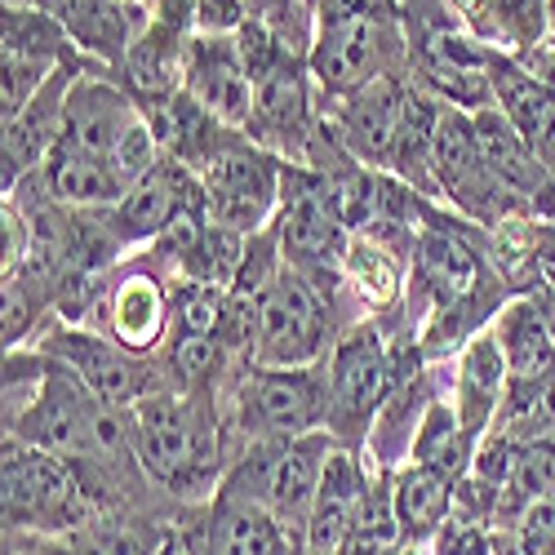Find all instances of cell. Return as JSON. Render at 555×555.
<instances>
[{
  "label": "cell",
  "mask_w": 555,
  "mask_h": 555,
  "mask_svg": "<svg viewBox=\"0 0 555 555\" xmlns=\"http://www.w3.org/2000/svg\"><path fill=\"white\" fill-rule=\"evenodd\" d=\"M542 498H555V431L525 440L520 462H516V476H512V485L502 489L498 516H516L520 520L525 506H533Z\"/></svg>",
  "instance_id": "cell-29"
},
{
  "label": "cell",
  "mask_w": 555,
  "mask_h": 555,
  "mask_svg": "<svg viewBox=\"0 0 555 555\" xmlns=\"http://www.w3.org/2000/svg\"><path fill=\"white\" fill-rule=\"evenodd\" d=\"M472 133H476V152H480L485 169L493 173V182L506 196L520 209L555 214V173L533 156V147L516 133L512 120L498 107H480V112H472Z\"/></svg>",
  "instance_id": "cell-13"
},
{
  "label": "cell",
  "mask_w": 555,
  "mask_h": 555,
  "mask_svg": "<svg viewBox=\"0 0 555 555\" xmlns=\"http://www.w3.org/2000/svg\"><path fill=\"white\" fill-rule=\"evenodd\" d=\"M188 214H205V182L192 165L160 156L156 169L138 182V188H129L125 201L112 209V241L116 245L160 241L165 231Z\"/></svg>",
  "instance_id": "cell-12"
},
{
  "label": "cell",
  "mask_w": 555,
  "mask_h": 555,
  "mask_svg": "<svg viewBox=\"0 0 555 555\" xmlns=\"http://www.w3.org/2000/svg\"><path fill=\"white\" fill-rule=\"evenodd\" d=\"M343 271L356 281L360 298L374 302V307H391L400 294V262L391 258V249H383V241L374 236H356L347 249Z\"/></svg>",
  "instance_id": "cell-30"
},
{
  "label": "cell",
  "mask_w": 555,
  "mask_h": 555,
  "mask_svg": "<svg viewBox=\"0 0 555 555\" xmlns=\"http://www.w3.org/2000/svg\"><path fill=\"white\" fill-rule=\"evenodd\" d=\"M551 27H555V0H551Z\"/></svg>",
  "instance_id": "cell-36"
},
{
  "label": "cell",
  "mask_w": 555,
  "mask_h": 555,
  "mask_svg": "<svg viewBox=\"0 0 555 555\" xmlns=\"http://www.w3.org/2000/svg\"><path fill=\"white\" fill-rule=\"evenodd\" d=\"M506 378L512 374H506L502 343L489 334H476L457 364V418L472 440H480L489 431V423L498 418V409L506 400Z\"/></svg>",
  "instance_id": "cell-22"
},
{
  "label": "cell",
  "mask_w": 555,
  "mask_h": 555,
  "mask_svg": "<svg viewBox=\"0 0 555 555\" xmlns=\"http://www.w3.org/2000/svg\"><path fill=\"white\" fill-rule=\"evenodd\" d=\"M404 555H409V551H404Z\"/></svg>",
  "instance_id": "cell-37"
},
{
  "label": "cell",
  "mask_w": 555,
  "mask_h": 555,
  "mask_svg": "<svg viewBox=\"0 0 555 555\" xmlns=\"http://www.w3.org/2000/svg\"><path fill=\"white\" fill-rule=\"evenodd\" d=\"M182 94L201 112L222 120L227 129H249L254 116V72L236 36H196L188 40V63H182Z\"/></svg>",
  "instance_id": "cell-11"
},
{
  "label": "cell",
  "mask_w": 555,
  "mask_h": 555,
  "mask_svg": "<svg viewBox=\"0 0 555 555\" xmlns=\"http://www.w3.org/2000/svg\"><path fill=\"white\" fill-rule=\"evenodd\" d=\"M551 31V0H489V14L476 40L502 44L512 54H533Z\"/></svg>",
  "instance_id": "cell-28"
},
{
  "label": "cell",
  "mask_w": 555,
  "mask_h": 555,
  "mask_svg": "<svg viewBox=\"0 0 555 555\" xmlns=\"http://www.w3.org/2000/svg\"><path fill=\"white\" fill-rule=\"evenodd\" d=\"M72 36L36 5H5V67H0V116L14 120L72 59Z\"/></svg>",
  "instance_id": "cell-9"
},
{
  "label": "cell",
  "mask_w": 555,
  "mask_h": 555,
  "mask_svg": "<svg viewBox=\"0 0 555 555\" xmlns=\"http://www.w3.org/2000/svg\"><path fill=\"white\" fill-rule=\"evenodd\" d=\"M396 369L387 356V343L374 325L351 330L330 360V431L334 440H343V449H351L369 423H378V409L391 400L396 391Z\"/></svg>",
  "instance_id": "cell-8"
},
{
  "label": "cell",
  "mask_w": 555,
  "mask_h": 555,
  "mask_svg": "<svg viewBox=\"0 0 555 555\" xmlns=\"http://www.w3.org/2000/svg\"><path fill=\"white\" fill-rule=\"evenodd\" d=\"M133 457L156 485L192 498L218 480L222 444L201 391H147L129 409Z\"/></svg>",
  "instance_id": "cell-1"
},
{
  "label": "cell",
  "mask_w": 555,
  "mask_h": 555,
  "mask_svg": "<svg viewBox=\"0 0 555 555\" xmlns=\"http://www.w3.org/2000/svg\"><path fill=\"white\" fill-rule=\"evenodd\" d=\"M489 555H525V546H520V542L512 538V542H498V546H493Z\"/></svg>",
  "instance_id": "cell-34"
},
{
  "label": "cell",
  "mask_w": 555,
  "mask_h": 555,
  "mask_svg": "<svg viewBox=\"0 0 555 555\" xmlns=\"http://www.w3.org/2000/svg\"><path fill=\"white\" fill-rule=\"evenodd\" d=\"M5 555H63V551H23V546H10L5 542Z\"/></svg>",
  "instance_id": "cell-35"
},
{
  "label": "cell",
  "mask_w": 555,
  "mask_h": 555,
  "mask_svg": "<svg viewBox=\"0 0 555 555\" xmlns=\"http://www.w3.org/2000/svg\"><path fill=\"white\" fill-rule=\"evenodd\" d=\"M444 10L467 27L472 36L480 31V23H485V14H489V0H444Z\"/></svg>",
  "instance_id": "cell-33"
},
{
  "label": "cell",
  "mask_w": 555,
  "mask_h": 555,
  "mask_svg": "<svg viewBox=\"0 0 555 555\" xmlns=\"http://www.w3.org/2000/svg\"><path fill=\"white\" fill-rule=\"evenodd\" d=\"M31 178H40L44 196H50L54 205H67V209H116L125 201V188L116 182L112 165L89 156L80 147H67L59 143L50 152V160H44Z\"/></svg>",
  "instance_id": "cell-21"
},
{
  "label": "cell",
  "mask_w": 555,
  "mask_h": 555,
  "mask_svg": "<svg viewBox=\"0 0 555 555\" xmlns=\"http://www.w3.org/2000/svg\"><path fill=\"white\" fill-rule=\"evenodd\" d=\"M364 498H369V480L360 472V462L351 449L338 444L325 467V480H320V493L311 502L298 555H347L364 512Z\"/></svg>",
  "instance_id": "cell-17"
},
{
  "label": "cell",
  "mask_w": 555,
  "mask_h": 555,
  "mask_svg": "<svg viewBox=\"0 0 555 555\" xmlns=\"http://www.w3.org/2000/svg\"><path fill=\"white\" fill-rule=\"evenodd\" d=\"M409 453H413V462H423V467H436L444 476H457L472 462L476 440L467 436V427H462L457 409H449L440 400H427L418 427H413Z\"/></svg>",
  "instance_id": "cell-27"
},
{
  "label": "cell",
  "mask_w": 555,
  "mask_h": 555,
  "mask_svg": "<svg viewBox=\"0 0 555 555\" xmlns=\"http://www.w3.org/2000/svg\"><path fill=\"white\" fill-rule=\"evenodd\" d=\"M31 5L59 18L76 50L94 54L103 63H125L133 50L138 14L129 0H31Z\"/></svg>",
  "instance_id": "cell-20"
},
{
  "label": "cell",
  "mask_w": 555,
  "mask_h": 555,
  "mask_svg": "<svg viewBox=\"0 0 555 555\" xmlns=\"http://www.w3.org/2000/svg\"><path fill=\"white\" fill-rule=\"evenodd\" d=\"M516 542L525 546V555H555V498L525 506L516 520Z\"/></svg>",
  "instance_id": "cell-31"
},
{
  "label": "cell",
  "mask_w": 555,
  "mask_h": 555,
  "mask_svg": "<svg viewBox=\"0 0 555 555\" xmlns=\"http://www.w3.org/2000/svg\"><path fill=\"white\" fill-rule=\"evenodd\" d=\"M143 107L133 103L129 89L99 80V76H76L67 89V107H63V133L59 143L80 147L99 160H112V152L125 138L143 125Z\"/></svg>",
  "instance_id": "cell-14"
},
{
  "label": "cell",
  "mask_w": 555,
  "mask_h": 555,
  "mask_svg": "<svg viewBox=\"0 0 555 555\" xmlns=\"http://www.w3.org/2000/svg\"><path fill=\"white\" fill-rule=\"evenodd\" d=\"M50 360L67 364L72 374L94 391L103 404L112 409H133L152 387H147V369L133 360V351H125L120 343L89 334V330H59L44 343Z\"/></svg>",
  "instance_id": "cell-15"
},
{
  "label": "cell",
  "mask_w": 555,
  "mask_h": 555,
  "mask_svg": "<svg viewBox=\"0 0 555 555\" xmlns=\"http://www.w3.org/2000/svg\"><path fill=\"white\" fill-rule=\"evenodd\" d=\"M236 423L258 440H294L330 423V369L254 364L236 391Z\"/></svg>",
  "instance_id": "cell-7"
},
{
  "label": "cell",
  "mask_w": 555,
  "mask_h": 555,
  "mask_svg": "<svg viewBox=\"0 0 555 555\" xmlns=\"http://www.w3.org/2000/svg\"><path fill=\"white\" fill-rule=\"evenodd\" d=\"M400 54V0H315V40L307 67L334 99H347L356 89L391 76Z\"/></svg>",
  "instance_id": "cell-2"
},
{
  "label": "cell",
  "mask_w": 555,
  "mask_h": 555,
  "mask_svg": "<svg viewBox=\"0 0 555 555\" xmlns=\"http://www.w3.org/2000/svg\"><path fill=\"white\" fill-rule=\"evenodd\" d=\"M169 320L173 298L160 289L156 275L147 271H125L107 294V338L125 351H147L156 343H169Z\"/></svg>",
  "instance_id": "cell-19"
},
{
  "label": "cell",
  "mask_w": 555,
  "mask_h": 555,
  "mask_svg": "<svg viewBox=\"0 0 555 555\" xmlns=\"http://www.w3.org/2000/svg\"><path fill=\"white\" fill-rule=\"evenodd\" d=\"M391 502H396V520H400L404 538L423 542V538L440 533V525L453 512V476L423 467V462H409L391 480Z\"/></svg>",
  "instance_id": "cell-26"
},
{
  "label": "cell",
  "mask_w": 555,
  "mask_h": 555,
  "mask_svg": "<svg viewBox=\"0 0 555 555\" xmlns=\"http://www.w3.org/2000/svg\"><path fill=\"white\" fill-rule=\"evenodd\" d=\"M436 192H444V201H453L476 222H502L506 214L520 209L485 169L472 133V112L449 103H440V120H436Z\"/></svg>",
  "instance_id": "cell-10"
},
{
  "label": "cell",
  "mask_w": 555,
  "mask_h": 555,
  "mask_svg": "<svg viewBox=\"0 0 555 555\" xmlns=\"http://www.w3.org/2000/svg\"><path fill=\"white\" fill-rule=\"evenodd\" d=\"M409 94L413 89L400 85L396 76H383L374 85L356 89L338 103V143L360 160V165H387L396 156L400 129L409 116Z\"/></svg>",
  "instance_id": "cell-16"
},
{
  "label": "cell",
  "mask_w": 555,
  "mask_h": 555,
  "mask_svg": "<svg viewBox=\"0 0 555 555\" xmlns=\"http://www.w3.org/2000/svg\"><path fill=\"white\" fill-rule=\"evenodd\" d=\"M330 294L298 267H281L258 298V347L254 364L311 369L330 347Z\"/></svg>",
  "instance_id": "cell-4"
},
{
  "label": "cell",
  "mask_w": 555,
  "mask_h": 555,
  "mask_svg": "<svg viewBox=\"0 0 555 555\" xmlns=\"http://www.w3.org/2000/svg\"><path fill=\"white\" fill-rule=\"evenodd\" d=\"M209 555H285V529L267 506L222 489L209 520Z\"/></svg>",
  "instance_id": "cell-25"
},
{
  "label": "cell",
  "mask_w": 555,
  "mask_h": 555,
  "mask_svg": "<svg viewBox=\"0 0 555 555\" xmlns=\"http://www.w3.org/2000/svg\"><path fill=\"white\" fill-rule=\"evenodd\" d=\"M498 343L506 351V383H542L555 374V320L538 302H516L498 320Z\"/></svg>",
  "instance_id": "cell-24"
},
{
  "label": "cell",
  "mask_w": 555,
  "mask_h": 555,
  "mask_svg": "<svg viewBox=\"0 0 555 555\" xmlns=\"http://www.w3.org/2000/svg\"><path fill=\"white\" fill-rule=\"evenodd\" d=\"M334 449H338L334 431H311L294 440H258L249 457L227 476L222 489L267 506L285 533L289 529L302 533Z\"/></svg>",
  "instance_id": "cell-3"
},
{
  "label": "cell",
  "mask_w": 555,
  "mask_h": 555,
  "mask_svg": "<svg viewBox=\"0 0 555 555\" xmlns=\"http://www.w3.org/2000/svg\"><path fill=\"white\" fill-rule=\"evenodd\" d=\"M89 555H152V542H143V538L129 533V529H116V533H107Z\"/></svg>",
  "instance_id": "cell-32"
},
{
  "label": "cell",
  "mask_w": 555,
  "mask_h": 555,
  "mask_svg": "<svg viewBox=\"0 0 555 555\" xmlns=\"http://www.w3.org/2000/svg\"><path fill=\"white\" fill-rule=\"evenodd\" d=\"M413 271L418 281L436 294V311L472 298L480 285H485V267L476 258V249L467 241H457L453 231H423L418 236V249H413Z\"/></svg>",
  "instance_id": "cell-23"
},
{
  "label": "cell",
  "mask_w": 555,
  "mask_h": 555,
  "mask_svg": "<svg viewBox=\"0 0 555 555\" xmlns=\"http://www.w3.org/2000/svg\"><path fill=\"white\" fill-rule=\"evenodd\" d=\"M205 182V214L209 222L249 236L285 196V173L262 147H254L245 133H231L227 143L196 169Z\"/></svg>",
  "instance_id": "cell-6"
},
{
  "label": "cell",
  "mask_w": 555,
  "mask_h": 555,
  "mask_svg": "<svg viewBox=\"0 0 555 555\" xmlns=\"http://www.w3.org/2000/svg\"><path fill=\"white\" fill-rule=\"evenodd\" d=\"M489 85H493V107L516 125L533 156L555 173V89L542 85L520 59H498V54L489 63Z\"/></svg>",
  "instance_id": "cell-18"
},
{
  "label": "cell",
  "mask_w": 555,
  "mask_h": 555,
  "mask_svg": "<svg viewBox=\"0 0 555 555\" xmlns=\"http://www.w3.org/2000/svg\"><path fill=\"white\" fill-rule=\"evenodd\" d=\"M89 489L67 457L5 436V529H72L89 516Z\"/></svg>",
  "instance_id": "cell-5"
}]
</instances>
